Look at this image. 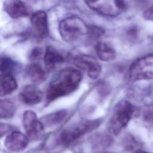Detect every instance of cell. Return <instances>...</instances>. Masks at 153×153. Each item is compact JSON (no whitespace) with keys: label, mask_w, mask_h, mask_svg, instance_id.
Listing matches in <instances>:
<instances>
[{"label":"cell","mask_w":153,"mask_h":153,"mask_svg":"<svg viewBox=\"0 0 153 153\" xmlns=\"http://www.w3.org/2000/svg\"><path fill=\"white\" fill-rule=\"evenodd\" d=\"M129 77L134 81L153 79V53L136 60L130 68Z\"/></svg>","instance_id":"8992f818"},{"label":"cell","mask_w":153,"mask_h":153,"mask_svg":"<svg viewBox=\"0 0 153 153\" xmlns=\"http://www.w3.org/2000/svg\"><path fill=\"white\" fill-rule=\"evenodd\" d=\"M134 108L127 100H121L115 106L112 115L109 120V130L117 134L130 121L134 113Z\"/></svg>","instance_id":"3957f363"},{"label":"cell","mask_w":153,"mask_h":153,"mask_svg":"<svg viewBox=\"0 0 153 153\" xmlns=\"http://www.w3.org/2000/svg\"><path fill=\"white\" fill-rule=\"evenodd\" d=\"M86 4L99 14L107 17L119 15L126 8V0H85Z\"/></svg>","instance_id":"5b68a950"},{"label":"cell","mask_w":153,"mask_h":153,"mask_svg":"<svg viewBox=\"0 0 153 153\" xmlns=\"http://www.w3.org/2000/svg\"><path fill=\"white\" fill-rule=\"evenodd\" d=\"M100 120H88L65 129L60 134L59 142L63 146H68L85 133L94 130L100 124Z\"/></svg>","instance_id":"277c9868"},{"label":"cell","mask_w":153,"mask_h":153,"mask_svg":"<svg viewBox=\"0 0 153 153\" xmlns=\"http://www.w3.org/2000/svg\"><path fill=\"white\" fill-rule=\"evenodd\" d=\"M31 23L34 33L37 38H44L48 35V20L47 14L44 11L35 12L31 17Z\"/></svg>","instance_id":"30bf717a"},{"label":"cell","mask_w":153,"mask_h":153,"mask_svg":"<svg viewBox=\"0 0 153 153\" xmlns=\"http://www.w3.org/2000/svg\"><path fill=\"white\" fill-rule=\"evenodd\" d=\"M134 153H150L146 151H142V150H138L137 151H136Z\"/></svg>","instance_id":"44dd1931"},{"label":"cell","mask_w":153,"mask_h":153,"mask_svg":"<svg viewBox=\"0 0 153 153\" xmlns=\"http://www.w3.org/2000/svg\"><path fill=\"white\" fill-rule=\"evenodd\" d=\"M81 79L80 71L76 69L66 68L61 69L50 81L47 93V102L72 93L79 85Z\"/></svg>","instance_id":"6da1fadb"},{"label":"cell","mask_w":153,"mask_h":153,"mask_svg":"<svg viewBox=\"0 0 153 153\" xmlns=\"http://www.w3.org/2000/svg\"><path fill=\"white\" fill-rule=\"evenodd\" d=\"M20 97L26 104L35 105L39 103L43 98L42 92L34 85H27L20 91Z\"/></svg>","instance_id":"7c38bea8"},{"label":"cell","mask_w":153,"mask_h":153,"mask_svg":"<svg viewBox=\"0 0 153 153\" xmlns=\"http://www.w3.org/2000/svg\"><path fill=\"white\" fill-rule=\"evenodd\" d=\"M26 74L33 82H41L46 79V73L42 67L35 63H31L26 69Z\"/></svg>","instance_id":"9a60e30c"},{"label":"cell","mask_w":153,"mask_h":153,"mask_svg":"<svg viewBox=\"0 0 153 153\" xmlns=\"http://www.w3.org/2000/svg\"><path fill=\"white\" fill-rule=\"evenodd\" d=\"M71 60L77 68L87 74L91 79L97 78L101 73V66L92 57L80 53L71 56Z\"/></svg>","instance_id":"52a82bcc"},{"label":"cell","mask_w":153,"mask_h":153,"mask_svg":"<svg viewBox=\"0 0 153 153\" xmlns=\"http://www.w3.org/2000/svg\"><path fill=\"white\" fill-rule=\"evenodd\" d=\"M14 68L13 62L8 58H2L1 61V74H11Z\"/></svg>","instance_id":"d6986e66"},{"label":"cell","mask_w":153,"mask_h":153,"mask_svg":"<svg viewBox=\"0 0 153 153\" xmlns=\"http://www.w3.org/2000/svg\"><path fill=\"white\" fill-rule=\"evenodd\" d=\"M102 153H113V152H102Z\"/></svg>","instance_id":"7402d4cb"},{"label":"cell","mask_w":153,"mask_h":153,"mask_svg":"<svg viewBox=\"0 0 153 153\" xmlns=\"http://www.w3.org/2000/svg\"><path fill=\"white\" fill-rule=\"evenodd\" d=\"M67 111L61 110L51 114H48L44 117V123L47 125H53L62 121L67 116Z\"/></svg>","instance_id":"ac0fdd59"},{"label":"cell","mask_w":153,"mask_h":153,"mask_svg":"<svg viewBox=\"0 0 153 153\" xmlns=\"http://www.w3.org/2000/svg\"><path fill=\"white\" fill-rule=\"evenodd\" d=\"M143 16L145 19L153 21V5L150 7L144 12Z\"/></svg>","instance_id":"ffe728a7"},{"label":"cell","mask_w":153,"mask_h":153,"mask_svg":"<svg viewBox=\"0 0 153 153\" xmlns=\"http://www.w3.org/2000/svg\"><path fill=\"white\" fill-rule=\"evenodd\" d=\"M17 87V82L12 74H3L1 75V96L11 93Z\"/></svg>","instance_id":"5bb4252c"},{"label":"cell","mask_w":153,"mask_h":153,"mask_svg":"<svg viewBox=\"0 0 153 153\" xmlns=\"http://www.w3.org/2000/svg\"><path fill=\"white\" fill-rule=\"evenodd\" d=\"M4 145L6 148L14 152L23 151L28 145V137L20 131L10 133L5 138Z\"/></svg>","instance_id":"9c48e42d"},{"label":"cell","mask_w":153,"mask_h":153,"mask_svg":"<svg viewBox=\"0 0 153 153\" xmlns=\"http://www.w3.org/2000/svg\"><path fill=\"white\" fill-rule=\"evenodd\" d=\"M95 50L97 56L102 60H112L115 57V50L106 42H98L95 47Z\"/></svg>","instance_id":"2e32d148"},{"label":"cell","mask_w":153,"mask_h":153,"mask_svg":"<svg viewBox=\"0 0 153 153\" xmlns=\"http://www.w3.org/2000/svg\"><path fill=\"white\" fill-rule=\"evenodd\" d=\"M63 62L62 56L53 47L48 46L44 54L45 67L48 72H52Z\"/></svg>","instance_id":"4fadbf2b"},{"label":"cell","mask_w":153,"mask_h":153,"mask_svg":"<svg viewBox=\"0 0 153 153\" xmlns=\"http://www.w3.org/2000/svg\"><path fill=\"white\" fill-rule=\"evenodd\" d=\"M15 112V106L9 100H1L0 103V115L2 118H11Z\"/></svg>","instance_id":"e0dca14e"},{"label":"cell","mask_w":153,"mask_h":153,"mask_svg":"<svg viewBox=\"0 0 153 153\" xmlns=\"http://www.w3.org/2000/svg\"><path fill=\"white\" fill-rule=\"evenodd\" d=\"M59 30L62 38L68 43L74 44L83 39L89 35L90 29L79 17H67L59 24Z\"/></svg>","instance_id":"7a4b0ae2"},{"label":"cell","mask_w":153,"mask_h":153,"mask_svg":"<svg viewBox=\"0 0 153 153\" xmlns=\"http://www.w3.org/2000/svg\"><path fill=\"white\" fill-rule=\"evenodd\" d=\"M23 123L27 136L32 140L40 139L44 131V123L39 120L36 114L32 111H26L23 113Z\"/></svg>","instance_id":"ba28073f"},{"label":"cell","mask_w":153,"mask_h":153,"mask_svg":"<svg viewBox=\"0 0 153 153\" xmlns=\"http://www.w3.org/2000/svg\"><path fill=\"white\" fill-rule=\"evenodd\" d=\"M4 7L7 13L14 19L27 16L29 13L27 7L21 0H5Z\"/></svg>","instance_id":"8fae6325"}]
</instances>
